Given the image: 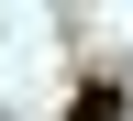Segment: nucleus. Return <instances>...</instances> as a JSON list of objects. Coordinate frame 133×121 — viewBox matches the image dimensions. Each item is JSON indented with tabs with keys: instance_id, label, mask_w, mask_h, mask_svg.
Wrapping results in <instances>:
<instances>
[{
	"instance_id": "obj_1",
	"label": "nucleus",
	"mask_w": 133,
	"mask_h": 121,
	"mask_svg": "<svg viewBox=\"0 0 133 121\" xmlns=\"http://www.w3.org/2000/svg\"><path fill=\"white\" fill-rule=\"evenodd\" d=\"M66 121H122V88H111V77H89V88L66 99Z\"/></svg>"
}]
</instances>
